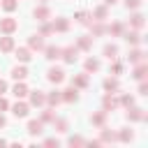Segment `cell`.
Returning a JSON list of instances; mask_svg holds the SVG:
<instances>
[{
	"label": "cell",
	"instance_id": "6da1fadb",
	"mask_svg": "<svg viewBox=\"0 0 148 148\" xmlns=\"http://www.w3.org/2000/svg\"><path fill=\"white\" fill-rule=\"evenodd\" d=\"M60 58H62L65 62H76L79 49H76V46H65V49H60Z\"/></svg>",
	"mask_w": 148,
	"mask_h": 148
},
{
	"label": "cell",
	"instance_id": "7a4b0ae2",
	"mask_svg": "<svg viewBox=\"0 0 148 148\" xmlns=\"http://www.w3.org/2000/svg\"><path fill=\"white\" fill-rule=\"evenodd\" d=\"M16 18H12V16H7V18H0V32L2 35H12L14 30H16Z\"/></svg>",
	"mask_w": 148,
	"mask_h": 148
},
{
	"label": "cell",
	"instance_id": "3957f363",
	"mask_svg": "<svg viewBox=\"0 0 148 148\" xmlns=\"http://www.w3.org/2000/svg\"><path fill=\"white\" fill-rule=\"evenodd\" d=\"M60 97H62V102H67V104H72V102H76V99H79V88H74V86H69L67 90H62V92H60Z\"/></svg>",
	"mask_w": 148,
	"mask_h": 148
},
{
	"label": "cell",
	"instance_id": "277c9868",
	"mask_svg": "<svg viewBox=\"0 0 148 148\" xmlns=\"http://www.w3.org/2000/svg\"><path fill=\"white\" fill-rule=\"evenodd\" d=\"M46 79H49L51 83H60V81L65 79V72H62L60 67H51V69L46 72Z\"/></svg>",
	"mask_w": 148,
	"mask_h": 148
},
{
	"label": "cell",
	"instance_id": "5b68a950",
	"mask_svg": "<svg viewBox=\"0 0 148 148\" xmlns=\"http://www.w3.org/2000/svg\"><path fill=\"white\" fill-rule=\"evenodd\" d=\"M28 111H30V104H25V102H16V104L12 106V113H14L16 118H25Z\"/></svg>",
	"mask_w": 148,
	"mask_h": 148
},
{
	"label": "cell",
	"instance_id": "8992f818",
	"mask_svg": "<svg viewBox=\"0 0 148 148\" xmlns=\"http://www.w3.org/2000/svg\"><path fill=\"white\" fill-rule=\"evenodd\" d=\"M28 92H30V90H28ZM30 104H32V106H44V104H46V95H44L42 90L30 92Z\"/></svg>",
	"mask_w": 148,
	"mask_h": 148
},
{
	"label": "cell",
	"instance_id": "52a82bcc",
	"mask_svg": "<svg viewBox=\"0 0 148 148\" xmlns=\"http://www.w3.org/2000/svg\"><path fill=\"white\" fill-rule=\"evenodd\" d=\"M42 132H44V123H42V120H30V123H28V134L37 136V134H42Z\"/></svg>",
	"mask_w": 148,
	"mask_h": 148
},
{
	"label": "cell",
	"instance_id": "ba28073f",
	"mask_svg": "<svg viewBox=\"0 0 148 148\" xmlns=\"http://www.w3.org/2000/svg\"><path fill=\"white\" fill-rule=\"evenodd\" d=\"M35 18H37V21H49V18H51V9L44 7V5H42V7H35Z\"/></svg>",
	"mask_w": 148,
	"mask_h": 148
},
{
	"label": "cell",
	"instance_id": "9c48e42d",
	"mask_svg": "<svg viewBox=\"0 0 148 148\" xmlns=\"http://www.w3.org/2000/svg\"><path fill=\"white\" fill-rule=\"evenodd\" d=\"M42 51L46 53V56H44L46 60H58V58H60V46H44Z\"/></svg>",
	"mask_w": 148,
	"mask_h": 148
},
{
	"label": "cell",
	"instance_id": "30bf717a",
	"mask_svg": "<svg viewBox=\"0 0 148 148\" xmlns=\"http://www.w3.org/2000/svg\"><path fill=\"white\" fill-rule=\"evenodd\" d=\"M12 92H14V97H18V99H23L25 95H28V86L23 83V81H18L14 88H12Z\"/></svg>",
	"mask_w": 148,
	"mask_h": 148
},
{
	"label": "cell",
	"instance_id": "8fae6325",
	"mask_svg": "<svg viewBox=\"0 0 148 148\" xmlns=\"http://www.w3.org/2000/svg\"><path fill=\"white\" fill-rule=\"evenodd\" d=\"M12 49H14V39H12V35H5V37H0V51L9 53Z\"/></svg>",
	"mask_w": 148,
	"mask_h": 148
},
{
	"label": "cell",
	"instance_id": "7c38bea8",
	"mask_svg": "<svg viewBox=\"0 0 148 148\" xmlns=\"http://www.w3.org/2000/svg\"><path fill=\"white\" fill-rule=\"evenodd\" d=\"M28 76V69L23 67V65H16L14 69H12V79H16V81H23Z\"/></svg>",
	"mask_w": 148,
	"mask_h": 148
},
{
	"label": "cell",
	"instance_id": "4fadbf2b",
	"mask_svg": "<svg viewBox=\"0 0 148 148\" xmlns=\"http://www.w3.org/2000/svg\"><path fill=\"white\" fill-rule=\"evenodd\" d=\"M72 86H74V88H86V86H88V72H86V74H76V76L72 79Z\"/></svg>",
	"mask_w": 148,
	"mask_h": 148
},
{
	"label": "cell",
	"instance_id": "5bb4252c",
	"mask_svg": "<svg viewBox=\"0 0 148 148\" xmlns=\"http://www.w3.org/2000/svg\"><path fill=\"white\" fill-rule=\"evenodd\" d=\"M60 102H62L60 90H53V92H49V95H46V104H49V106H58Z\"/></svg>",
	"mask_w": 148,
	"mask_h": 148
},
{
	"label": "cell",
	"instance_id": "9a60e30c",
	"mask_svg": "<svg viewBox=\"0 0 148 148\" xmlns=\"http://www.w3.org/2000/svg\"><path fill=\"white\" fill-rule=\"evenodd\" d=\"M28 46H30V49L42 51V49H44V39H42V35H32V37H30V42H28Z\"/></svg>",
	"mask_w": 148,
	"mask_h": 148
},
{
	"label": "cell",
	"instance_id": "2e32d148",
	"mask_svg": "<svg viewBox=\"0 0 148 148\" xmlns=\"http://www.w3.org/2000/svg\"><path fill=\"white\" fill-rule=\"evenodd\" d=\"M127 109H130V106H127ZM127 118H130V120H143V118H146V113H143L141 109H136V106H132V109L127 111Z\"/></svg>",
	"mask_w": 148,
	"mask_h": 148
},
{
	"label": "cell",
	"instance_id": "e0dca14e",
	"mask_svg": "<svg viewBox=\"0 0 148 148\" xmlns=\"http://www.w3.org/2000/svg\"><path fill=\"white\" fill-rule=\"evenodd\" d=\"M90 46H92V37H79V42H76L79 51H88Z\"/></svg>",
	"mask_w": 148,
	"mask_h": 148
},
{
	"label": "cell",
	"instance_id": "ac0fdd59",
	"mask_svg": "<svg viewBox=\"0 0 148 148\" xmlns=\"http://www.w3.org/2000/svg\"><path fill=\"white\" fill-rule=\"evenodd\" d=\"M106 14H109V9H106V5H102V7H97V9L92 12V18H97V21H104V18H106Z\"/></svg>",
	"mask_w": 148,
	"mask_h": 148
},
{
	"label": "cell",
	"instance_id": "d6986e66",
	"mask_svg": "<svg viewBox=\"0 0 148 148\" xmlns=\"http://www.w3.org/2000/svg\"><path fill=\"white\" fill-rule=\"evenodd\" d=\"M67 28H69L67 18H56V21H53V30H58V32H65Z\"/></svg>",
	"mask_w": 148,
	"mask_h": 148
},
{
	"label": "cell",
	"instance_id": "ffe728a7",
	"mask_svg": "<svg viewBox=\"0 0 148 148\" xmlns=\"http://www.w3.org/2000/svg\"><path fill=\"white\" fill-rule=\"evenodd\" d=\"M90 18H92V14H90V12H76V21H79V23L88 25V23H90Z\"/></svg>",
	"mask_w": 148,
	"mask_h": 148
},
{
	"label": "cell",
	"instance_id": "44dd1931",
	"mask_svg": "<svg viewBox=\"0 0 148 148\" xmlns=\"http://www.w3.org/2000/svg\"><path fill=\"white\" fill-rule=\"evenodd\" d=\"M104 56H106L109 60H116V56H118V49H116L113 44H106V46H104Z\"/></svg>",
	"mask_w": 148,
	"mask_h": 148
},
{
	"label": "cell",
	"instance_id": "7402d4cb",
	"mask_svg": "<svg viewBox=\"0 0 148 148\" xmlns=\"http://www.w3.org/2000/svg\"><path fill=\"white\" fill-rule=\"evenodd\" d=\"M16 58L21 60V62H28L32 56H30V49H16Z\"/></svg>",
	"mask_w": 148,
	"mask_h": 148
},
{
	"label": "cell",
	"instance_id": "603a6c76",
	"mask_svg": "<svg viewBox=\"0 0 148 148\" xmlns=\"http://www.w3.org/2000/svg\"><path fill=\"white\" fill-rule=\"evenodd\" d=\"M90 120H92V125L102 127V125H104V120H106V111H99V113H95V116H92Z\"/></svg>",
	"mask_w": 148,
	"mask_h": 148
},
{
	"label": "cell",
	"instance_id": "cb8c5ba5",
	"mask_svg": "<svg viewBox=\"0 0 148 148\" xmlns=\"http://www.w3.org/2000/svg\"><path fill=\"white\" fill-rule=\"evenodd\" d=\"M97 69H99V62L95 58H88L86 60V72H97Z\"/></svg>",
	"mask_w": 148,
	"mask_h": 148
},
{
	"label": "cell",
	"instance_id": "d4e9b609",
	"mask_svg": "<svg viewBox=\"0 0 148 148\" xmlns=\"http://www.w3.org/2000/svg\"><path fill=\"white\" fill-rule=\"evenodd\" d=\"M104 90H106V92L118 90V81H116V79H106V81H104Z\"/></svg>",
	"mask_w": 148,
	"mask_h": 148
},
{
	"label": "cell",
	"instance_id": "484cf974",
	"mask_svg": "<svg viewBox=\"0 0 148 148\" xmlns=\"http://www.w3.org/2000/svg\"><path fill=\"white\" fill-rule=\"evenodd\" d=\"M116 106H118V102H116L111 95H106V97H104V111H111V109H116Z\"/></svg>",
	"mask_w": 148,
	"mask_h": 148
},
{
	"label": "cell",
	"instance_id": "4316f807",
	"mask_svg": "<svg viewBox=\"0 0 148 148\" xmlns=\"http://www.w3.org/2000/svg\"><path fill=\"white\" fill-rule=\"evenodd\" d=\"M132 130H120L118 134H116V139H120V141H132Z\"/></svg>",
	"mask_w": 148,
	"mask_h": 148
},
{
	"label": "cell",
	"instance_id": "83f0119b",
	"mask_svg": "<svg viewBox=\"0 0 148 148\" xmlns=\"http://www.w3.org/2000/svg\"><path fill=\"white\" fill-rule=\"evenodd\" d=\"M0 5H2V9H5V12H14L18 2H16V0H0Z\"/></svg>",
	"mask_w": 148,
	"mask_h": 148
},
{
	"label": "cell",
	"instance_id": "f1b7e54d",
	"mask_svg": "<svg viewBox=\"0 0 148 148\" xmlns=\"http://www.w3.org/2000/svg\"><path fill=\"white\" fill-rule=\"evenodd\" d=\"M88 25H90V30H92V35H95V37H97V35H102V32L106 30V28L102 25V21H99V23H88Z\"/></svg>",
	"mask_w": 148,
	"mask_h": 148
},
{
	"label": "cell",
	"instance_id": "f546056e",
	"mask_svg": "<svg viewBox=\"0 0 148 148\" xmlns=\"http://www.w3.org/2000/svg\"><path fill=\"white\" fill-rule=\"evenodd\" d=\"M125 39H127L130 44H139V39H141V37H139V32H136V30H132V32H125Z\"/></svg>",
	"mask_w": 148,
	"mask_h": 148
},
{
	"label": "cell",
	"instance_id": "4dcf8cb0",
	"mask_svg": "<svg viewBox=\"0 0 148 148\" xmlns=\"http://www.w3.org/2000/svg\"><path fill=\"white\" fill-rule=\"evenodd\" d=\"M56 120V113L51 111V109H46L44 113H42V123H53Z\"/></svg>",
	"mask_w": 148,
	"mask_h": 148
},
{
	"label": "cell",
	"instance_id": "1f68e13d",
	"mask_svg": "<svg viewBox=\"0 0 148 148\" xmlns=\"http://www.w3.org/2000/svg\"><path fill=\"white\" fill-rule=\"evenodd\" d=\"M53 125H56V130H58V132H67V120L56 118V120H53Z\"/></svg>",
	"mask_w": 148,
	"mask_h": 148
},
{
	"label": "cell",
	"instance_id": "d6a6232c",
	"mask_svg": "<svg viewBox=\"0 0 148 148\" xmlns=\"http://www.w3.org/2000/svg\"><path fill=\"white\" fill-rule=\"evenodd\" d=\"M130 23H132V25H134V28H136V30H139V28H141V25H143V16H141V14H134V16H132V21H130Z\"/></svg>",
	"mask_w": 148,
	"mask_h": 148
},
{
	"label": "cell",
	"instance_id": "836d02e7",
	"mask_svg": "<svg viewBox=\"0 0 148 148\" xmlns=\"http://www.w3.org/2000/svg\"><path fill=\"white\" fill-rule=\"evenodd\" d=\"M42 23H44V21H42ZM51 32H53V23H44V25H42V30H39V35H42V37H44V35H51Z\"/></svg>",
	"mask_w": 148,
	"mask_h": 148
},
{
	"label": "cell",
	"instance_id": "e575fe53",
	"mask_svg": "<svg viewBox=\"0 0 148 148\" xmlns=\"http://www.w3.org/2000/svg\"><path fill=\"white\" fill-rule=\"evenodd\" d=\"M109 32H111V35H123V23H113V25H109Z\"/></svg>",
	"mask_w": 148,
	"mask_h": 148
},
{
	"label": "cell",
	"instance_id": "d590c367",
	"mask_svg": "<svg viewBox=\"0 0 148 148\" xmlns=\"http://www.w3.org/2000/svg\"><path fill=\"white\" fill-rule=\"evenodd\" d=\"M130 60H132V62H141V60H143V53L136 49V51H132V53H130Z\"/></svg>",
	"mask_w": 148,
	"mask_h": 148
},
{
	"label": "cell",
	"instance_id": "8d00e7d4",
	"mask_svg": "<svg viewBox=\"0 0 148 148\" xmlns=\"http://www.w3.org/2000/svg\"><path fill=\"white\" fill-rule=\"evenodd\" d=\"M132 76H134V79H143V76H146V65H139V67L134 69Z\"/></svg>",
	"mask_w": 148,
	"mask_h": 148
},
{
	"label": "cell",
	"instance_id": "74e56055",
	"mask_svg": "<svg viewBox=\"0 0 148 148\" xmlns=\"http://www.w3.org/2000/svg\"><path fill=\"white\" fill-rule=\"evenodd\" d=\"M113 139H116V134H113V132H109V130L104 127V130H102V139H99V141H113Z\"/></svg>",
	"mask_w": 148,
	"mask_h": 148
},
{
	"label": "cell",
	"instance_id": "f35d334b",
	"mask_svg": "<svg viewBox=\"0 0 148 148\" xmlns=\"http://www.w3.org/2000/svg\"><path fill=\"white\" fill-rule=\"evenodd\" d=\"M120 104H123V106H132V104H134V97H132V95H123V97H120Z\"/></svg>",
	"mask_w": 148,
	"mask_h": 148
},
{
	"label": "cell",
	"instance_id": "ab89813d",
	"mask_svg": "<svg viewBox=\"0 0 148 148\" xmlns=\"http://www.w3.org/2000/svg\"><path fill=\"white\" fill-rule=\"evenodd\" d=\"M86 143V139H81V136H69V146H83Z\"/></svg>",
	"mask_w": 148,
	"mask_h": 148
},
{
	"label": "cell",
	"instance_id": "60d3db41",
	"mask_svg": "<svg viewBox=\"0 0 148 148\" xmlns=\"http://www.w3.org/2000/svg\"><path fill=\"white\" fill-rule=\"evenodd\" d=\"M125 5H127V9H136L141 5V0H125Z\"/></svg>",
	"mask_w": 148,
	"mask_h": 148
},
{
	"label": "cell",
	"instance_id": "b9f144b4",
	"mask_svg": "<svg viewBox=\"0 0 148 148\" xmlns=\"http://www.w3.org/2000/svg\"><path fill=\"white\" fill-rule=\"evenodd\" d=\"M7 109H9V102H7V99L0 95V111H7Z\"/></svg>",
	"mask_w": 148,
	"mask_h": 148
},
{
	"label": "cell",
	"instance_id": "7bdbcfd3",
	"mask_svg": "<svg viewBox=\"0 0 148 148\" xmlns=\"http://www.w3.org/2000/svg\"><path fill=\"white\" fill-rule=\"evenodd\" d=\"M111 72H113V74H120V72H123V67H120V62H116V65L111 67Z\"/></svg>",
	"mask_w": 148,
	"mask_h": 148
},
{
	"label": "cell",
	"instance_id": "ee69618b",
	"mask_svg": "<svg viewBox=\"0 0 148 148\" xmlns=\"http://www.w3.org/2000/svg\"><path fill=\"white\" fill-rule=\"evenodd\" d=\"M44 146H58V139H46Z\"/></svg>",
	"mask_w": 148,
	"mask_h": 148
},
{
	"label": "cell",
	"instance_id": "f6af8a7d",
	"mask_svg": "<svg viewBox=\"0 0 148 148\" xmlns=\"http://www.w3.org/2000/svg\"><path fill=\"white\" fill-rule=\"evenodd\" d=\"M5 92H7V83L0 79V95H5Z\"/></svg>",
	"mask_w": 148,
	"mask_h": 148
},
{
	"label": "cell",
	"instance_id": "bcb514c9",
	"mask_svg": "<svg viewBox=\"0 0 148 148\" xmlns=\"http://www.w3.org/2000/svg\"><path fill=\"white\" fill-rule=\"evenodd\" d=\"M146 90H148V86H146V83H141V86H139V92H141V95H146Z\"/></svg>",
	"mask_w": 148,
	"mask_h": 148
},
{
	"label": "cell",
	"instance_id": "7dc6e473",
	"mask_svg": "<svg viewBox=\"0 0 148 148\" xmlns=\"http://www.w3.org/2000/svg\"><path fill=\"white\" fill-rule=\"evenodd\" d=\"M0 127H5V116H2V111H0Z\"/></svg>",
	"mask_w": 148,
	"mask_h": 148
},
{
	"label": "cell",
	"instance_id": "c3c4849f",
	"mask_svg": "<svg viewBox=\"0 0 148 148\" xmlns=\"http://www.w3.org/2000/svg\"><path fill=\"white\" fill-rule=\"evenodd\" d=\"M113 2H116V0H104V5H106V7H109V5H113Z\"/></svg>",
	"mask_w": 148,
	"mask_h": 148
},
{
	"label": "cell",
	"instance_id": "681fc988",
	"mask_svg": "<svg viewBox=\"0 0 148 148\" xmlns=\"http://www.w3.org/2000/svg\"><path fill=\"white\" fill-rule=\"evenodd\" d=\"M5 143H7V141H5V139H0V146H5Z\"/></svg>",
	"mask_w": 148,
	"mask_h": 148
},
{
	"label": "cell",
	"instance_id": "f907efd6",
	"mask_svg": "<svg viewBox=\"0 0 148 148\" xmlns=\"http://www.w3.org/2000/svg\"><path fill=\"white\" fill-rule=\"evenodd\" d=\"M44 2H46V0H44Z\"/></svg>",
	"mask_w": 148,
	"mask_h": 148
}]
</instances>
